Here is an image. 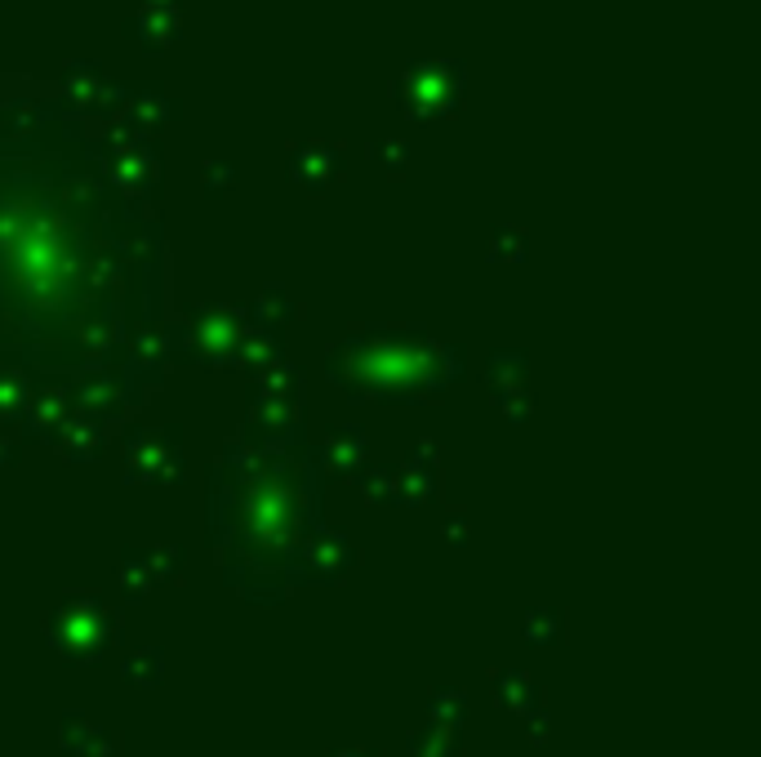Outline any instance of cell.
Instances as JSON below:
<instances>
[{
	"instance_id": "cell-2",
	"label": "cell",
	"mask_w": 761,
	"mask_h": 757,
	"mask_svg": "<svg viewBox=\"0 0 761 757\" xmlns=\"http://www.w3.org/2000/svg\"><path fill=\"white\" fill-rule=\"evenodd\" d=\"M561 624H565V615H561V610H535V615H526V637H531L535 646H548V642L557 646V642L565 637Z\"/></svg>"
},
{
	"instance_id": "cell-1",
	"label": "cell",
	"mask_w": 761,
	"mask_h": 757,
	"mask_svg": "<svg viewBox=\"0 0 761 757\" xmlns=\"http://www.w3.org/2000/svg\"><path fill=\"white\" fill-rule=\"evenodd\" d=\"M495 699L503 713H516L526 718L535 713V699H539V686L526 678V673H495Z\"/></svg>"
}]
</instances>
